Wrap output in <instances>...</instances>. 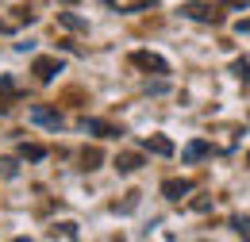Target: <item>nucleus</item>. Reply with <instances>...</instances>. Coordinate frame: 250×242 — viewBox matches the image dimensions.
<instances>
[{"label": "nucleus", "instance_id": "f257e3e1", "mask_svg": "<svg viewBox=\"0 0 250 242\" xmlns=\"http://www.w3.org/2000/svg\"><path fill=\"white\" fill-rule=\"evenodd\" d=\"M131 65H139V69H146V73H158V77L169 73V61L150 54V50H135V54H131Z\"/></svg>", "mask_w": 250, "mask_h": 242}, {"label": "nucleus", "instance_id": "f03ea898", "mask_svg": "<svg viewBox=\"0 0 250 242\" xmlns=\"http://www.w3.org/2000/svg\"><path fill=\"white\" fill-rule=\"evenodd\" d=\"M31 123H39V127H50V131H58L62 127V112H54V108H46V104H35L31 108Z\"/></svg>", "mask_w": 250, "mask_h": 242}, {"label": "nucleus", "instance_id": "7ed1b4c3", "mask_svg": "<svg viewBox=\"0 0 250 242\" xmlns=\"http://www.w3.org/2000/svg\"><path fill=\"white\" fill-rule=\"evenodd\" d=\"M181 12H185L188 20H200V23H219V12L212 8V4H200V0H188Z\"/></svg>", "mask_w": 250, "mask_h": 242}, {"label": "nucleus", "instance_id": "20e7f679", "mask_svg": "<svg viewBox=\"0 0 250 242\" xmlns=\"http://www.w3.org/2000/svg\"><path fill=\"white\" fill-rule=\"evenodd\" d=\"M81 131H85V135H96V139H120V135H124L120 127H112V123H104V120H81Z\"/></svg>", "mask_w": 250, "mask_h": 242}, {"label": "nucleus", "instance_id": "39448f33", "mask_svg": "<svg viewBox=\"0 0 250 242\" xmlns=\"http://www.w3.org/2000/svg\"><path fill=\"white\" fill-rule=\"evenodd\" d=\"M188 192H192V181H185V177L162 181V196H166V200H181V196H188Z\"/></svg>", "mask_w": 250, "mask_h": 242}, {"label": "nucleus", "instance_id": "423d86ee", "mask_svg": "<svg viewBox=\"0 0 250 242\" xmlns=\"http://www.w3.org/2000/svg\"><path fill=\"white\" fill-rule=\"evenodd\" d=\"M31 69L39 81H54V73H62V58H35Z\"/></svg>", "mask_w": 250, "mask_h": 242}, {"label": "nucleus", "instance_id": "0eeeda50", "mask_svg": "<svg viewBox=\"0 0 250 242\" xmlns=\"http://www.w3.org/2000/svg\"><path fill=\"white\" fill-rule=\"evenodd\" d=\"M208 154H212V146H208L204 139H192L185 150H181V161L188 165V161H200V158H208Z\"/></svg>", "mask_w": 250, "mask_h": 242}, {"label": "nucleus", "instance_id": "6e6552de", "mask_svg": "<svg viewBox=\"0 0 250 242\" xmlns=\"http://www.w3.org/2000/svg\"><path fill=\"white\" fill-rule=\"evenodd\" d=\"M143 150L146 154H166V158H169V154H173V142L162 139V135H150V139H143Z\"/></svg>", "mask_w": 250, "mask_h": 242}, {"label": "nucleus", "instance_id": "1a4fd4ad", "mask_svg": "<svg viewBox=\"0 0 250 242\" xmlns=\"http://www.w3.org/2000/svg\"><path fill=\"white\" fill-rule=\"evenodd\" d=\"M104 4L116 12H143V8H154L158 0H104Z\"/></svg>", "mask_w": 250, "mask_h": 242}, {"label": "nucleus", "instance_id": "9d476101", "mask_svg": "<svg viewBox=\"0 0 250 242\" xmlns=\"http://www.w3.org/2000/svg\"><path fill=\"white\" fill-rule=\"evenodd\" d=\"M139 165H143L139 154H120V158H116V169H120V173H135Z\"/></svg>", "mask_w": 250, "mask_h": 242}, {"label": "nucleus", "instance_id": "9b49d317", "mask_svg": "<svg viewBox=\"0 0 250 242\" xmlns=\"http://www.w3.org/2000/svg\"><path fill=\"white\" fill-rule=\"evenodd\" d=\"M20 154H23L27 161H42V158H46V146H39V142H23Z\"/></svg>", "mask_w": 250, "mask_h": 242}, {"label": "nucleus", "instance_id": "f8f14e48", "mask_svg": "<svg viewBox=\"0 0 250 242\" xmlns=\"http://www.w3.org/2000/svg\"><path fill=\"white\" fill-rule=\"evenodd\" d=\"M231 231L243 235V239H250V219H247V215H235V219H231Z\"/></svg>", "mask_w": 250, "mask_h": 242}, {"label": "nucleus", "instance_id": "ddd939ff", "mask_svg": "<svg viewBox=\"0 0 250 242\" xmlns=\"http://www.w3.org/2000/svg\"><path fill=\"white\" fill-rule=\"evenodd\" d=\"M54 235H62V239H77V223H58Z\"/></svg>", "mask_w": 250, "mask_h": 242}, {"label": "nucleus", "instance_id": "4468645a", "mask_svg": "<svg viewBox=\"0 0 250 242\" xmlns=\"http://www.w3.org/2000/svg\"><path fill=\"white\" fill-rule=\"evenodd\" d=\"M231 73H235V77H250V61H235Z\"/></svg>", "mask_w": 250, "mask_h": 242}, {"label": "nucleus", "instance_id": "2eb2a0df", "mask_svg": "<svg viewBox=\"0 0 250 242\" xmlns=\"http://www.w3.org/2000/svg\"><path fill=\"white\" fill-rule=\"evenodd\" d=\"M96 161H100V154H96V150H85V169H93Z\"/></svg>", "mask_w": 250, "mask_h": 242}, {"label": "nucleus", "instance_id": "dca6fc26", "mask_svg": "<svg viewBox=\"0 0 250 242\" xmlns=\"http://www.w3.org/2000/svg\"><path fill=\"white\" fill-rule=\"evenodd\" d=\"M227 4H231V8H239V12L247 8V0H227Z\"/></svg>", "mask_w": 250, "mask_h": 242}]
</instances>
